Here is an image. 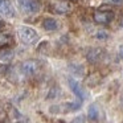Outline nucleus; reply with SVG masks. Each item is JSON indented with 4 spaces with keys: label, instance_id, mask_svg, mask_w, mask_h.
<instances>
[{
    "label": "nucleus",
    "instance_id": "1",
    "mask_svg": "<svg viewBox=\"0 0 123 123\" xmlns=\"http://www.w3.org/2000/svg\"><path fill=\"white\" fill-rule=\"evenodd\" d=\"M17 35H19L20 40L27 45H32L38 40V33L36 32V29H33L32 27H28V25H21L17 28Z\"/></svg>",
    "mask_w": 123,
    "mask_h": 123
},
{
    "label": "nucleus",
    "instance_id": "2",
    "mask_svg": "<svg viewBox=\"0 0 123 123\" xmlns=\"http://www.w3.org/2000/svg\"><path fill=\"white\" fill-rule=\"evenodd\" d=\"M115 15L112 11H95L93 15V19L97 24H102V25H106L110 24V23L114 20Z\"/></svg>",
    "mask_w": 123,
    "mask_h": 123
},
{
    "label": "nucleus",
    "instance_id": "3",
    "mask_svg": "<svg viewBox=\"0 0 123 123\" xmlns=\"http://www.w3.org/2000/svg\"><path fill=\"white\" fill-rule=\"evenodd\" d=\"M38 61L36 60H27L21 64V72L24 75H33L38 72Z\"/></svg>",
    "mask_w": 123,
    "mask_h": 123
},
{
    "label": "nucleus",
    "instance_id": "4",
    "mask_svg": "<svg viewBox=\"0 0 123 123\" xmlns=\"http://www.w3.org/2000/svg\"><path fill=\"white\" fill-rule=\"evenodd\" d=\"M40 7L37 0H21V8L25 13H36L40 11Z\"/></svg>",
    "mask_w": 123,
    "mask_h": 123
},
{
    "label": "nucleus",
    "instance_id": "5",
    "mask_svg": "<svg viewBox=\"0 0 123 123\" xmlns=\"http://www.w3.org/2000/svg\"><path fill=\"white\" fill-rule=\"evenodd\" d=\"M0 15L7 19H11L15 16V8L8 0H0Z\"/></svg>",
    "mask_w": 123,
    "mask_h": 123
},
{
    "label": "nucleus",
    "instance_id": "6",
    "mask_svg": "<svg viewBox=\"0 0 123 123\" xmlns=\"http://www.w3.org/2000/svg\"><path fill=\"white\" fill-rule=\"evenodd\" d=\"M69 86H70V89H72V91L81 99V101H83V99H85L86 94H85V91H83L81 83H78L77 81L73 80V78H69Z\"/></svg>",
    "mask_w": 123,
    "mask_h": 123
},
{
    "label": "nucleus",
    "instance_id": "7",
    "mask_svg": "<svg viewBox=\"0 0 123 123\" xmlns=\"http://www.w3.org/2000/svg\"><path fill=\"white\" fill-rule=\"evenodd\" d=\"M53 11L58 15H64L72 11V6L68 1H57V3L53 4Z\"/></svg>",
    "mask_w": 123,
    "mask_h": 123
},
{
    "label": "nucleus",
    "instance_id": "8",
    "mask_svg": "<svg viewBox=\"0 0 123 123\" xmlns=\"http://www.w3.org/2000/svg\"><path fill=\"white\" fill-rule=\"evenodd\" d=\"M102 56H103V50H102L101 48H93L87 52L86 58H87L89 62H93L94 64V62H98L99 60L102 58Z\"/></svg>",
    "mask_w": 123,
    "mask_h": 123
},
{
    "label": "nucleus",
    "instance_id": "9",
    "mask_svg": "<svg viewBox=\"0 0 123 123\" xmlns=\"http://www.w3.org/2000/svg\"><path fill=\"white\" fill-rule=\"evenodd\" d=\"M15 53L11 50V49H3L0 52V64H9V62L13 60Z\"/></svg>",
    "mask_w": 123,
    "mask_h": 123
},
{
    "label": "nucleus",
    "instance_id": "10",
    "mask_svg": "<svg viewBox=\"0 0 123 123\" xmlns=\"http://www.w3.org/2000/svg\"><path fill=\"white\" fill-rule=\"evenodd\" d=\"M13 43V37L9 33L0 32V48H7Z\"/></svg>",
    "mask_w": 123,
    "mask_h": 123
},
{
    "label": "nucleus",
    "instance_id": "11",
    "mask_svg": "<svg viewBox=\"0 0 123 123\" xmlns=\"http://www.w3.org/2000/svg\"><path fill=\"white\" fill-rule=\"evenodd\" d=\"M87 117H89V119L93 120V122L98 120V118H99V109H98L97 105H90V106H89Z\"/></svg>",
    "mask_w": 123,
    "mask_h": 123
},
{
    "label": "nucleus",
    "instance_id": "12",
    "mask_svg": "<svg viewBox=\"0 0 123 123\" xmlns=\"http://www.w3.org/2000/svg\"><path fill=\"white\" fill-rule=\"evenodd\" d=\"M43 27L45 31H49V32H53V31L57 29V21L54 19H50V17H48V19H45L43 21Z\"/></svg>",
    "mask_w": 123,
    "mask_h": 123
},
{
    "label": "nucleus",
    "instance_id": "13",
    "mask_svg": "<svg viewBox=\"0 0 123 123\" xmlns=\"http://www.w3.org/2000/svg\"><path fill=\"white\" fill-rule=\"evenodd\" d=\"M69 69L72 70V72H74L75 74H82V73H83V66H81V65L72 64V65L69 66Z\"/></svg>",
    "mask_w": 123,
    "mask_h": 123
},
{
    "label": "nucleus",
    "instance_id": "14",
    "mask_svg": "<svg viewBox=\"0 0 123 123\" xmlns=\"http://www.w3.org/2000/svg\"><path fill=\"white\" fill-rule=\"evenodd\" d=\"M95 37L98 38V40H102V41H105V40H107V38H109V33H107L106 31H97V33H95Z\"/></svg>",
    "mask_w": 123,
    "mask_h": 123
},
{
    "label": "nucleus",
    "instance_id": "15",
    "mask_svg": "<svg viewBox=\"0 0 123 123\" xmlns=\"http://www.w3.org/2000/svg\"><path fill=\"white\" fill-rule=\"evenodd\" d=\"M72 123H85V117L83 115H78V117H75L72 120Z\"/></svg>",
    "mask_w": 123,
    "mask_h": 123
},
{
    "label": "nucleus",
    "instance_id": "16",
    "mask_svg": "<svg viewBox=\"0 0 123 123\" xmlns=\"http://www.w3.org/2000/svg\"><path fill=\"white\" fill-rule=\"evenodd\" d=\"M111 1L115 4H123V0H111Z\"/></svg>",
    "mask_w": 123,
    "mask_h": 123
},
{
    "label": "nucleus",
    "instance_id": "17",
    "mask_svg": "<svg viewBox=\"0 0 123 123\" xmlns=\"http://www.w3.org/2000/svg\"><path fill=\"white\" fill-rule=\"evenodd\" d=\"M3 27H4V24H3V23H1V21H0V31L3 29Z\"/></svg>",
    "mask_w": 123,
    "mask_h": 123
},
{
    "label": "nucleus",
    "instance_id": "18",
    "mask_svg": "<svg viewBox=\"0 0 123 123\" xmlns=\"http://www.w3.org/2000/svg\"><path fill=\"white\" fill-rule=\"evenodd\" d=\"M120 50H122V52H120V54H122V58H123V46L120 48Z\"/></svg>",
    "mask_w": 123,
    "mask_h": 123
},
{
    "label": "nucleus",
    "instance_id": "19",
    "mask_svg": "<svg viewBox=\"0 0 123 123\" xmlns=\"http://www.w3.org/2000/svg\"><path fill=\"white\" fill-rule=\"evenodd\" d=\"M120 27H122V29H123V19H122V21H120Z\"/></svg>",
    "mask_w": 123,
    "mask_h": 123
},
{
    "label": "nucleus",
    "instance_id": "20",
    "mask_svg": "<svg viewBox=\"0 0 123 123\" xmlns=\"http://www.w3.org/2000/svg\"><path fill=\"white\" fill-rule=\"evenodd\" d=\"M120 102H122V105H123V95H122V99H120Z\"/></svg>",
    "mask_w": 123,
    "mask_h": 123
},
{
    "label": "nucleus",
    "instance_id": "21",
    "mask_svg": "<svg viewBox=\"0 0 123 123\" xmlns=\"http://www.w3.org/2000/svg\"><path fill=\"white\" fill-rule=\"evenodd\" d=\"M73 1H74V0H73Z\"/></svg>",
    "mask_w": 123,
    "mask_h": 123
}]
</instances>
